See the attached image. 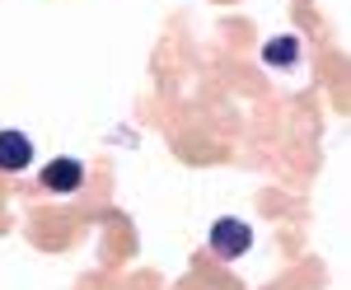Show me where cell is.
Here are the masks:
<instances>
[{
    "instance_id": "obj_4",
    "label": "cell",
    "mask_w": 351,
    "mask_h": 290,
    "mask_svg": "<svg viewBox=\"0 0 351 290\" xmlns=\"http://www.w3.org/2000/svg\"><path fill=\"white\" fill-rule=\"evenodd\" d=\"M263 66L267 71H295L300 66V38L295 33H276L263 43Z\"/></svg>"
},
{
    "instance_id": "obj_3",
    "label": "cell",
    "mask_w": 351,
    "mask_h": 290,
    "mask_svg": "<svg viewBox=\"0 0 351 290\" xmlns=\"http://www.w3.org/2000/svg\"><path fill=\"white\" fill-rule=\"evenodd\" d=\"M28 164H33V141L14 127H5L0 132V173H24Z\"/></svg>"
},
{
    "instance_id": "obj_1",
    "label": "cell",
    "mask_w": 351,
    "mask_h": 290,
    "mask_svg": "<svg viewBox=\"0 0 351 290\" xmlns=\"http://www.w3.org/2000/svg\"><path fill=\"white\" fill-rule=\"evenodd\" d=\"M206 243H211L216 258L234 263V258H243L253 248V230H248V220H239V215H220L216 225H211V234H206Z\"/></svg>"
},
{
    "instance_id": "obj_2",
    "label": "cell",
    "mask_w": 351,
    "mask_h": 290,
    "mask_svg": "<svg viewBox=\"0 0 351 290\" xmlns=\"http://www.w3.org/2000/svg\"><path fill=\"white\" fill-rule=\"evenodd\" d=\"M84 183V164L80 159H52V164H43V187L56 192V197H71V192H80Z\"/></svg>"
}]
</instances>
